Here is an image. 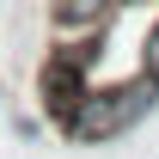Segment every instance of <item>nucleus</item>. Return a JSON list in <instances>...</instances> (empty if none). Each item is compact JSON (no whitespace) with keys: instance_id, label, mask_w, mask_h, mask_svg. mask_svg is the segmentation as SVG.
Here are the masks:
<instances>
[{"instance_id":"nucleus-4","label":"nucleus","mask_w":159,"mask_h":159,"mask_svg":"<svg viewBox=\"0 0 159 159\" xmlns=\"http://www.w3.org/2000/svg\"><path fill=\"white\" fill-rule=\"evenodd\" d=\"M141 74H153V80H159V25L147 31V49H141Z\"/></svg>"},{"instance_id":"nucleus-2","label":"nucleus","mask_w":159,"mask_h":159,"mask_svg":"<svg viewBox=\"0 0 159 159\" xmlns=\"http://www.w3.org/2000/svg\"><path fill=\"white\" fill-rule=\"evenodd\" d=\"M92 55H98V43L92 37H74V43H55L37 67V92H43V110L55 122L74 116V104L92 92Z\"/></svg>"},{"instance_id":"nucleus-1","label":"nucleus","mask_w":159,"mask_h":159,"mask_svg":"<svg viewBox=\"0 0 159 159\" xmlns=\"http://www.w3.org/2000/svg\"><path fill=\"white\" fill-rule=\"evenodd\" d=\"M153 104H159V80H153V74H135L129 86L86 92L61 129H67L74 141H116L122 129H135L141 116H153Z\"/></svg>"},{"instance_id":"nucleus-3","label":"nucleus","mask_w":159,"mask_h":159,"mask_svg":"<svg viewBox=\"0 0 159 159\" xmlns=\"http://www.w3.org/2000/svg\"><path fill=\"white\" fill-rule=\"evenodd\" d=\"M116 6L122 0H49V19H55V31H98Z\"/></svg>"}]
</instances>
